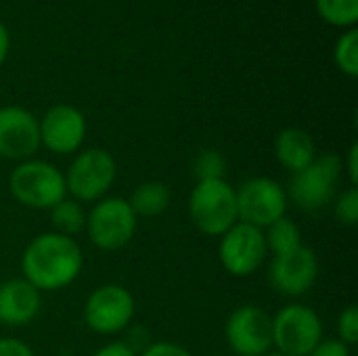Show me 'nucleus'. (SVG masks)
I'll return each instance as SVG.
<instances>
[{
    "label": "nucleus",
    "mask_w": 358,
    "mask_h": 356,
    "mask_svg": "<svg viewBox=\"0 0 358 356\" xmlns=\"http://www.w3.org/2000/svg\"><path fill=\"white\" fill-rule=\"evenodd\" d=\"M84 269V252L73 237L46 231L36 235L21 254V277L40 294L69 287Z\"/></svg>",
    "instance_id": "1"
},
{
    "label": "nucleus",
    "mask_w": 358,
    "mask_h": 356,
    "mask_svg": "<svg viewBox=\"0 0 358 356\" xmlns=\"http://www.w3.org/2000/svg\"><path fill=\"white\" fill-rule=\"evenodd\" d=\"M8 191L23 208L44 212L67 197L63 172L55 164L38 157L15 164L8 174Z\"/></svg>",
    "instance_id": "2"
},
{
    "label": "nucleus",
    "mask_w": 358,
    "mask_h": 356,
    "mask_svg": "<svg viewBox=\"0 0 358 356\" xmlns=\"http://www.w3.org/2000/svg\"><path fill=\"white\" fill-rule=\"evenodd\" d=\"M187 210L195 229L208 237H220L239 222L235 187L227 178L199 180L189 195Z\"/></svg>",
    "instance_id": "3"
},
{
    "label": "nucleus",
    "mask_w": 358,
    "mask_h": 356,
    "mask_svg": "<svg viewBox=\"0 0 358 356\" xmlns=\"http://www.w3.org/2000/svg\"><path fill=\"white\" fill-rule=\"evenodd\" d=\"M65 176V191L67 197L84 204H96L99 199L107 197L115 176H117V164L115 157L101 147H88L80 149Z\"/></svg>",
    "instance_id": "4"
},
{
    "label": "nucleus",
    "mask_w": 358,
    "mask_h": 356,
    "mask_svg": "<svg viewBox=\"0 0 358 356\" xmlns=\"http://www.w3.org/2000/svg\"><path fill=\"white\" fill-rule=\"evenodd\" d=\"M344 174L342 157L336 153L317 155L310 166L292 174L285 187L287 199L302 212H321L338 195V185Z\"/></svg>",
    "instance_id": "5"
},
{
    "label": "nucleus",
    "mask_w": 358,
    "mask_h": 356,
    "mask_svg": "<svg viewBox=\"0 0 358 356\" xmlns=\"http://www.w3.org/2000/svg\"><path fill=\"white\" fill-rule=\"evenodd\" d=\"M136 229L138 218L124 197L107 195L86 212L84 233L101 252H117L126 248L134 239Z\"/></svg>",
    "instance_id": "6"
},
{
    "label": "nucleus",
    "mask_w": 358,
    "mask_h": 356,
    "mask_svg": "<svg viewBox=\"0 0 358 356\" xmlns=\"http://www.w3.org/2000/svg\"><path fill=\"white\" fill-rule=\"evenodd\" d=\"M325 338V327L308 304H287L273 317V350L283 356H308Z\"/></svg>",
    "instance_id": "7"
},
{
    "label": "nucleus",
    "mask_w": 358,
    "mask_h": 356,
    "mask_svg": "<svg viewBox=\"0 0 358 356\" xmlns=\"http://www.w3.org/2000/svg\"><path fill=\"white\" fill-rule=\"evenodd\" d=\"M84 323L99 336L124 334L136 315L134 296L117 283H105L90 292L84 302Z\"/></svg>",
    "instance_id": "8"
},
{
    "label": "nucleus",
    "mask_w": 358,
    "mask_h": 356,
    "mask_svg": "<svg viewBox=\"0 0 358 356\" xmlns=\"http://www.w3.org/2000/svg\"><path fill=\"white\" fill-rule=\"evenodd\" d=\"M235 197L239 220L262 231L275 220L287 216V191L271 176H252L243 180L241 187H235Z\"/></svg>",
    "instance_id": "9"
},
{
    "label": "nucleus",
    "mask_w": 358,
    "mask_h": 356,
    "mask_svg": "<svg viewBox=\"0 0 358 356\" xmlns=\"http://www.w3.org/2000/svg\"><path fill=\"white\" fill-rule=\"evenodd\" d=\"M268 258L264 231L245 222H235L218 237V260L222 269L239 279L252 277Z\"/></svg>",
    "instance_id": "10"
},
{
    "label": "nucleus",
    "mask_w": 358,
    "mask_h": 356,
    "mask_svg": "<svg viewBox=\"0 0 358 356\" xmlns=\"http://www.w3.org/2000/svg\"><path fill=\"white\" fill-rule=\"evenodd\" d=\"M224 338L237 356H264L273 353V317L254 304L237 306L227 323Z\"/></svg>",
    "instance_id": "11"
},
{
    "label": "nucleus",
    "mask_w": 358,
    "mask_h": 356,
    "mask_svg": "<svg viewBox=\"0 0 358 356\" xmlns=\"http://www.w3.org/2000/svg\"><path fill=\"white\" fill-rule=\"evenodd\" d=\"M271 287L287 298L306 296L319 279V258L313 248L300 245L294 252L273 256L266 271Z\"/></svg>",
    "instance_id": "12"
},
{
    "label": "nucleus",
    "mask_w": 358,
    "mask_h": 356,
    "mask_svg": "<svg viewBox=\"0 0 358 356\" xmlns=\"http://www.w3.org/2000/svg\"><path fill=\"white\" fill-rule=\"evenodd\" d=\"M40 147L55 155H73L86 141V118L84 113L67 103L52 105L38 120Z\"/></svg>",
    "instance_id": "13"
},
{
    "label": "nucleus",
    "mask_w": 358,
    "mask_h": 356,
    "mask_svg": "<svg viewBox=\"0 0 358 356\" xmlns=\"http://www.w3.org/2000/svg\"><path fill=\"white\" fill-rule=\"evenodd\" d=\"M40 151L38 118L19 105L0 107V157L8 162H25Z\"/></svg>",
    "instance_id": "14"
},
{
    "label": "nucleus",
    "mask_w": 358,
    "mask_h": 356,
    "mask_svg": "<svg viewBox=\"0 0 358 356\" xmlns=\"http://www.w3.org/2000/svg\"><path fill=\"white\" fill-rule=\"evenodd\" d=\"M42 308V294L23 277L6 279L0 283V325L25 327Z\"/></svg>",
    "instance_id": "15"
},
{
    "label": "nucleus",
    "mask_w": 358,
    "mask_h": 356,
    "mask_svg": "<svg viewBox=\"0 0 358 356\" xmlns=\"http://www.w3.org/2000/svg\"><path fill=\"white\" fill-rule=\"evenodd\" d=\"M317 155V143L304 128H283L275 138V157L289 174L310 166Z\"/></svg>",
    "instance_id": "16"
},
{
    "label": "nucleus",
    "mask_w": 358,
    "mask_h": 356,
    "mask_svg": "<svg viewBox=\"0 0 358 356\" xmlns=\"http://www.w3.org/2000/svg\"><path fill=\"white\" fill-rule=\"evenodd\" d=\"M128 204L136 218H155L162 216L172 204V191L162 180H145L128 197Z\"/></svg>",
    "instance_id": "17"
},
{
    "label": "nucleus",
    "mask_w": 358,
    "mask_h": 356,
    "mask_svg": "<svg viewBox=\"0 0 358 356\" xmlns=\"http://www.w3.org/2000/svg\"><path fill=\"white\" fill-rule=\"evenodd\" d=\"M48 222L50 231L76 239L86 229V208L80 201L65 197L48 210Z\"/></svg>",
    "instance_id": "18"
},
{
    "label": "nucleus",
    "mask_w": 358,
    "mask_h": 356,
    "mask_svg": "<svg viewBox=\"0 0 358 356\" xmlns=\"http://www.w3.org/2000/svg\"><path fill=\"white\" fill-rule=\"evenodd\" d=\"M264 239H266L268 254H273V256H281V254L294 252L300 245H304L302 229L289 216H283V218L275 220L273 225H268L264 229Z\"/></svg>",
    "instance_id": "19"
},
{
    "label": "nucleus",
    "mask_w": 358,
    "mask_h": 356,
    "mask_svg": "<svg viewBox=\"0 0 358 356\" xmlns=\"http://www.w3.org/2000/svg\"><path fill=\"white\" fill-rule=\"evenodd\" d=\"M319 15L338 27H350L358 19V0H317Z\"/></svg>",
    "instance_id": "20"
},
{
    "label": "nucleus",
    "mask_w": 358,
    "mask_h": 356,
    "mask_svg": "<svg viewBox=\"0 0 358 356\" xmlns=\"http://www.w3.org/2000/svg\"><path fill=\"white\" fill-rule=\"evenodd\" d=\"M193 174L199 180H220L227 176V157L218 149H201L193 159Z\"/></svg>",
    "instance_id": "21"
},
{
    "label": "nucleus",
    "mask_w": 358,
    "mask_h": 356,
    "mask_svg": "<svg viewBox=\"0 0 358 356\" xmlns=\"http://www.w3.org/2000/svg\"><path fill=\"white\" fill-rule=\"evenodd\" d=\"M334 59L336 65L340 67L342 73H346L348 78H357L358 76V31L350 29L346 34L340 36L336 50H334Z\"/></svg>",
    "instance_id": "22"
},
{
    "label": "nucleus",
    "mask_w": 358,
    "mask_h": 356,
    "mask_svg": "<svg viewBox=\"0 0 358 356\" xmlns=\"http://www.w3.org/2000/svg\"><path fill=\"white\" fill-rule=\"evenodd\" d=\"M334 216L344 227H357L358 225V189L346 187L342 193L334 197Z\"/></svg>",
    "instance_id": "23"
},
{
    "label": "nucleus",
    "mask_w": 358,
    "mask_h": 356,
    "mask_svg": "<svg viewBox=\"0 0 358 356\" xmlns=\"http://www.w3.org/2000/svg\"><path fill=\"white\" fill-rule=\"evenodd\" d=\"M336 334L338 340L346 346H355L358 342V308L357 304H348L336 321Z\"/></svg>",
    "instance_id": "24"
},
{
    "label": "nucleus",
    "mask_w": 358,
    "mask_h": 356,
    "mask_svg": "<svg viewBox=\"0 0 358 356\" xmlns=\"http://www.w3.org/2000/svg\"><path fill=\"white\" fill-rule=\"evenodd\" d=\"M138 356H193L185 346L168 342V340H157L151 342Z\"/></svg>",
    "instance_id": "25"
},
{
    "label": "nucleus",
    "mask_w": 358,
    "mask_h": 356,
    "mask_svg": "<svg viewBox=\"0 0 358 356\" xmlns=\"http://www.w3.org/2000/svg\"><path fill=\"white\" fill-rule=\"evenodd\" d=\"M308 356H352L350 346L342 344L338 338H323Z\"/></svg>",
    "instance_id": "26"
},
{
    "label": "nucleus",
    "mask_w": 358,
    "mask_h": 356,
    "mask_svg": "<svg viewBox=\"0 0 358 356\" xmlns=\"http://www.w3.org/2000/svg\"><path fill=\"white\" fill-rule=\"evenodd\" d=\"M0 356H36V353L19 338H0Z\"/></svg>",
    "instance_id": "27"
},
{
    "label": "nucleus",
    "mask_w": 358,
    "mask_h": 356,
    "mask_svg": "<svg viewBox=\"0 0 358 356\" xmlns=\"http://www.w3.org/2000/svg\"><path fill=\"white\" fill-rule=\"evenodd\" d=\"M342 168L344 172L348 174V183L350 187H357L358 185V145L352 143L348 153H346V159H342Z\"/></svg>",
    "instance_id": "28"
},
{
    "label": "nucleus",
    "mask_w": 358,
    "mask_h": 356,
    "mask_svg": "<svg viewBox=\"0 0 358 356\" xmlns=\"http://www.w3.org/2000/svg\"><path fill=\"white\" fill-rule=\"evenodd\" d=\"M90 356H138L124 340L117 342H109L105 346H101L99 350H94Z\"/></svg>",
    "instance_id": "29"
},
{
    "label": "nucleus",
    "mask_w": 358,
    "mask_h": 356,
    "mask_svg": "<svg viewBox=\"0 0 358 356\" xmlns=\"http://www.w3.org/2000/svg\"><path fill=\"white\" fill-rule=\"evenodd\" d=\"M8 48H10V36H8L6 27L0 23V65L4 63V59L8 55Z\"/></svg>",
    "instance_id": "30"
},
{
    "label": "nucleus",
    "mask_w": 358,
    "mask_h": 356,
    "mask_svg": "<svg viewBox=\"0 0 358 356\" xmlns=\"http://www.w3.org/2000/svg\"><path fill=\"white\" fill-rule=\"evenodd\" d=\"M264 356H283V355H279V353H275V350H273V353H268V355H264Z\"/></svg>",
    "instance_id": "31"
}]
</instances>
